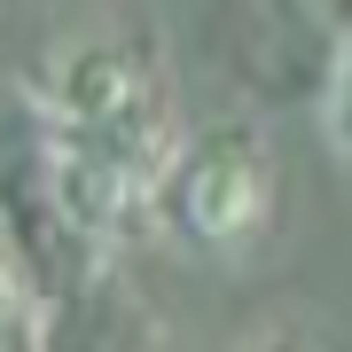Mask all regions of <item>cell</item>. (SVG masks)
<instances>
[{
	"mask_svg": "<svg viewBox=\"0 0 352 352\" xmlns=\"http://www.w3.org/2000/svg\"><path fill=\"white\" fill-rule=\"evenodd\" d=\"M321 126L337 141V157H352V47L337 55V78H329V102H321Z\"/></svg>",
	"mask_w": 352,
	"mask_h": 352,
	"instance_id": "3",
	"label": "cell"
},
{
	"mask_svg": "<svg viewBox=\"0 0 352 352\" xmlns=\"http://www.w3.org/2000/svg\"><path fill=\"white\" fill-rule=\"evenodd\" d=\"M157 212H164V227H173L180 243H196V251H243L266 227V212H274L266 141L243 133V126H219V133L188 141V149L173 157V173H164V188H157Z\"/></svg>",
	"mask_w": 352,
	"mask_h": 352,
	"instance_id": "2",
	"label": "cell"
},
{
	"mask_svg": "<svg viewBox=\"0 0 352 352\" xmlns=\"http://www.w3.org/2000/svg\"><path fill=\"white\" fill-rule=\"evenodd\" d=\"M0 321H8V282H0Z\"/></svg>",
	"mask_w": 352,
	"mask_h": 352,
	"instance_id": "5",
	"label": "cell"
},
{
	"mask_svg": "<svg viewBox=\"0 0 352 352\" xmlns=\"http://www.w3.org/2000/svg\"><path fill=\"white\" fill-rule=\"evenodd\" d=\"M266 352H314V344H289V337H282V344H266Z\"/></svg>",
	"mask_w": 352,
	"mask_h": 352,
	"instance_id": "4",
	"label": "cell"
},
{
	"mask_svg": "<svg viewBox=\"0 0 352 352\" xmlns=\"http://www.w3.org/2000/svg\"><path fill=\"white\" fill-rule=\"evenodd\" d=\"M47 157L55 196L87 235H110L141 204H157L180 157L157 71L126 47H71L47 87Z\"/></svg>",
	"mask_w": 352,
	"mask_h": 352,
	"instance_id": "1",
	"label": "cell"
}]
</instances>
